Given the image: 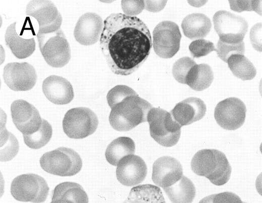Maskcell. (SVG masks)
I'll list each match as a JSON object with an SVG mask.
<instances>
[{"label":"cell","instance_id":"obj_25","mask_svg":"<svg viewBox=\"0 0 262 203\" xmlns=\"http://www.w3.org/2000/svg\"><path fill=\"white\" fill-rule=\"evenodd\" d=\"M135 152V144L128 137H119L108 146L105 157L107 162L112 165L117 166L124 157L133 155Z\"/></svg>","mask_w":262,"mask_h":203},{"label":"cell","instance_id":"obj_33","mask_svg":"<svg viewBox=\"0 0 262 203\" xmlns=\"http://www.w3.org/2000/svg\"><path fill=\"white\" fill-rule=\"evenodd\" d=\"M188 48L191 54L195 58L206 56L211 52L216 50L213 42L203 39L193 41L189 45Z\"/></svg>","mask_w":262,"mask_h":203},{"label":"cell","instance_id":"obj_3","mask_svg":"<svg viewBox=\"0 0 262 203\" xmlns=\"http://www.w3.org/2000/svg\"><path fill=\"white\" fill-rule=\"evenodd\" d=\"M152 105L139 96L125 98L111 108L109 116L111 126L119 131L131 130L147 121Z\"/></svg>","mask_w":262,"mask_h":203},{"label":"cell","instance_id":"obj_34","mask_svg":"<svg viewBox=\"0 0 262 203\" xmlns=\"http://www.w3.org/2000/svg\"><path fill=\"white\" fill-rule=\"evenodd\" d=\"M145 7L144 1H122L121 7L125 15L135 17L141 13Z\"/></svg>","mask_w":262,"mask_h":203},{"label":"cell","instance_id":"obj_18","mask_svg":"<svg viewBox=\"0 0 262 203\" xmlns=\"http://www.w3.org/2000/svg\"><path fill=\"white\" fill-rule=\"evenodd\" d=\"M204 101L189 97L178 103L170 112L173 119L181 126L190 124L201 119L206 112Z\"/></svg>","mask_w":262,"mask_h":203},{"label":"cell","instance_id":"obj_2","mask_svg":"<svg viewBox=\"0 0 262 203\" xmlns=\"http://www.w3.org/2000/svg\"><path fill=\"white\" fill-rule=\"evenodd\" d=\"M191 168L195 174L206 177L217 186L228 181L232 170L225 155L215 149L197 152L191 160Z\"/></svg>","mask_w":262,"mask_h":203},{"label":"cell","instance_id":"obj_23","mask_svg":"<svg viewBox=\"0 0 262 203\" xmlns=\"http://www.w3.org/2000/svg\"><path fill=\"white\" fill-rule=\"evenodd\" d=\"M122 203H166L159 187L152 184L140 185L133 187Z\"/></svg>","mask_w":262,"mask_h":203},{"label":"cell","instance_id":"obj_10","mask_svg":"<svg viewBox=\"0 0 262 203\" xmlns=\"http://www.w3.org/2000/svg\"><path fill=\"white\" fill-rule=\"evenodd\" d=\"M181 34L178 26L172 21L159 23L153 31V46L160 57L169 58L179 50Z\"/></svg>","mask_w":262,"mask_h":203},{"label":"cell","instance_id":"obj_15","mask_svg":"<svg viewBox=\"0 0 262 203\" xmlns=\"http://www.w3.org/2000/svg\"><path fill=\"white\" fill-rule=\"evenodd\" d=\"M147 174V167L140 157L129 155L120 160L116 171V178L122 184L133 186L142 182Z\"/></svg>","mask_w":262,"mask_h":203},{"label":"cell","instance_id":"obj_13","mask_svg":"<svg viewBox=\"0 0 262 203\" xmlns=\"http://www.w3.org/2000/svg\"><path fill=\"white\" fill-rule=\"evenodd\" d=\"M5 83L15 91H25L31 89L37 81L34 67L28 62H10L4 69Z\"/></svg>","mask_w":262,"mask_h":203},{"label":"cell","instance_id":"obj_11","mask_svg":"<svg viewBox=\"0 0 262 203\" xmlns=\"http://www.w3.org/2000/svg\"><path fill=\"white\" fill-rule=\"evenodd\" d=\"M26 13L34 18L39 24V33H50L60 29L62 17L51 1H31L27 4Z\"/></svg>","mask_w":262,"mask_h":203},{"label":"cell","instance_id":"obj_30","mask_svg":"<svg viewBox=\"0 0 262 203\" xmlns=\"http://www.w3.org/2000/svg\"><path fill=\"white\" fill-rule=\"evenodd\" d=\"M196 63L187 56L178 59L172 67V74L175 79L180 83L185 84L186 76L190 69Z\"/></svg>","mask_w":262,"mask_h":203},{"label":"cell","instance_id":"obj_28","mask_svg":"<svg viewBox=\"0 0 262 203\" xmlns=\"http://www.w3.org/2000/svg\"><path fill=\"white\" fill-rule=\"evenodd\" d=\"M52 129L50 123L42 119L40 128L36 132L30 134H23L25 144L32 149H38L46 145L50 141Z\"/></svg>","mask_w":262,"mask_h":203},{"label":"cell","instance_id":"obj_32","mask_svg":"<svg viewBox=\"0 0 262 203\" xmlns=\"http://www.w3.org/2000/svg\"><path fill=\"white\" fill-rule=\"evenodd\" d=\"M1 143V161H6L11 160L17 154L19 144L16 138L10 133L8 139L2 136Z\"/></svg>","mask_w":262,"mask_h":203},{"label":"cell","instance_id":"obj_7","mask_svg":"<svg viewBox=\"0 0 262 203\" xmlns=\"http://www.w3.org/2000/svg\"><path fill=\"white\" fill-rule=\"evenodd\" d=\"M49 189L43 177L32 173L17 176L11 185V193L14 198L23 202H43L47 197Z\"/></svg>","mask_w":262,"mask_h":203},{"label":"cell","instance_id":"obj_31","mask_svg":"<svg viewBox=\"0 0 262 203\" xmlns=\"http://www.w3.org/2000/svg\"><path fill=\"white\" fill-rule=\"evenodd\" d=\"M138 96L131 88L126 85H117L110 89L107 94V100L109 107L112 108L125 98Z\"/></svg>","mask_w":262,"mask_h":203},{"label":"cell","instance_id":"obj_35","mask_svg":"<svg viewBox=\"0 0 262 203\" xmlns=\"http://www.w3.org/2000/svg\"><path fill=\"white\" fill-rule=\"evenodd\" d=\"M230 8L234 11L241 12L243 11H255L258 9L259 1H229Z\"/></svg>","mask_w":262,"mask_h":203},{"label":"cell","instance_id":"obj_26","mask_svg":"<svg viewBox=\"0 0 262 203\" xmlns=\"http://www.w3.org/2000/svg\"><path fill=\"white\" fill-rule=\"evenodd\" d=\"M214 79L212 70L206 63L196 64L189 71L185 84L195 91H203L208 88Z\"/></svg>","mask_w":262,"mask_h":203},{"label":"cell","instance_id":"obj_38","mask_svg":"<svg viewBox=\"0 0 262 203\" xmlns=\"http://www.w3.org/2000/svg\"><path fill=\"white\" fill-rule=\"evenodd\" d=\"M242 203H246V202H243Z\"/></svg>","mask_w":262,"mask_h":203},{"label":"cell","instance_id":"obj_12","mask_svg":"<svg viewBox=\"0 0 262 203\" xmlns=\"http://www.w3.org/2000/svg\"><path fill=\"white\" fill-rule=\"evenodd\" d=\"M246 112V106L241 100L230 97L217 104L215 109L214 117L221 127L234 130L243 124Z\"/></svg>","mask_w":262,"mask_h":203},{"label":"cell","instance_id":"obj_5","mask_svg":"<svg viewBox=\"0 0 262 203\" xmlns=\"http://www.w3.org/2000/svg\"><path fill=\"white\" fill-rule=\"evenodd\" d=\"M40 164L42 169L48 173L70 176L81 170L82 161L76 151L62 147L44 153L40 159Z\"/></svg>","mask_w":262,"mask_h":203},{"label":"cell","instance_id":"obj_20","mask_svg":"<svg viewBox=\"0 0 262 203\" xmlns=\"http://www.w3.org/2000/svg\"><path fill=\"white\" fill-rule=\"evenodd\" d=\"M16 22L8 26L5 34L6 45L18 58L23 59L30 56L35 51V42L33 38H23L17 33Z\"/></svg>","mask_w":262,"mask_h":203},{"label":"cell","instance_id":"obj_24","mask_svg":"<svg viewBox=\"0 0 262 203\" xmlns=\"http://www.w3.org/2000/svg\"><path fill=\"white\" fill-rule=\"evenodd\" d=\"M163 189L172 203H191L195 195L193 183L185 176Z\"/></svg>","mask_w":262,"mask_h":203},{"label":"cell","instance_id":"obj_4","mask_svg":"<svg viewBox=\"0 0 262 203\" xmlns=\"http://www.w3.org/2000/svg\"><path fill=\"white\" fill-rule=\"evenodd\" d=\"M151 137L160 145L170 147L178 142L181 126L170 112L159 108H152L147 115Z\"/></svg>","mask_w":262,"mask_h":203},{"label":"cell","instance_id":"obj_16","mask_svg":"<svg viewBox=\"0 0 262 203\" xmlns=\"http://www.w3.org/2000/svg\"><path fill=\"white\" fill-rule=\"evenodd\" d=\"M182 176L180 163L173 157L163 156L157 159L153 164L152 180L156 185L163 188L173 185Z\"/></svg>","mask_w":262,"mask_h":203},{"label":"cell","instance_id":"obj_21","mask_svg":"<svg viewBox=\"0 0 262 203\" xmlns=\"http://www.w3.org/2000/svg\"><path fill=\"white\" fill-rule=\"evenodd\" d=\"M88 197L81 185L64 182L57 185L50 203H88Z\"/></svg>","mask_w":262,"mask_h":203},{"label":"cell","instance_id":"obj_9","mask_svg":"<svg viewBox=\"0 0 262 203\" xmlns=\"http://www.w3.org/2000/svg\"><path fill=\"white\" fill-rule=\"evenodd\" d=\"M214 28L220 41L238 43L243 41L248 29V23L243 17L230 12H217L213 18Z\"/></svg>","mask_w":262,"mask_h":203},{"label":"cell","instance_id":"obj_19","mask_svg":"<svg viewBox=\"0 0 262 203\" xmlns=\"http://www.w3.org/2000/svg\"><path fill=\"white\" fill-rule=\"evenodd\" d=\"M42 88L46 98L55 104H68L74 97L71 83L60 76L51 75L48 77L43 81Z\"/></svg>","mask_w":262,"mask_h":203},{"label":"cell","instance_id":"obj_27","mask_svg":"<svg viewBox=\"0 0 262 203\" xmlns=\"http://www.w3.org/2000/svg\"><path fill=\"white\" fill-rule=\"evenodd\" d=\"M227 62L233 75L243 81L252 80L256 75L254 66L244 55H232Z\"/></svg>","mask_w":262,"mask_h":203},{"label":"cell","instance_id":"obj_14","mask_svg":"<svg viewBox=\"0 0 262 203\" xmlns=\"http://www.w3.org/2000/svg\"><path fill=\"white\" fill-rule=\"evenodd\" d=\"M11 112L14 124L23 134L33 133L41 125L42 119L37 109L24 100L14 101Z\"/></svg>","mask_w":262,"mask_h":203},{"label":"cell","instance_id":"obj_8","mask_svg":"<svg viewBox=\"0 0 262 203\" xmlns=\"http://www.w3.org/2000/svg\"><path fill=\"white\" fill-rule=\"evenodd\" d=\"M98 125L96 114L90 109L80 107L68 110L62 120L63 131L71 139H81L93 134Z\"/></svg>","mask_w":262,"mask_h":203},{"label":"cell","instance_id":"obj_37","mask_svg":"<svg viewBox=\"0 0 262 203\" xmlns=\"http://www.w3.org/2000/svg\"><path fill=\"white\" fill-rule=\"evenodd\" d=\"M214 194L210 195L202 199L199 203H213Z\"/></svg>","mask_w":262,"mask_h":203},{"label":"cell","instance_id":"obj_36","mask_svg":"<svg viewBox=\"0 0 262 203\" xmlns=\"http://www.w3.org/2000/svg\"><path fill=\"white\" fill-rule=\"evenodd\" d=\"M240 198L231 192H224L214 194L213 203H242Z\"/></svg>","mask_w":262,"mask_h":203},{"label":"cell","instance_id":"obj_1","mask_svg":"<svg viewBox=\"0 0 262 203\" xmlns=\"http://www.w3.org/2000/svg\"><path fill=\"white\" fill-rule=\"evenodd\" d=\"M100 45L111 71L127 76L147 59L152 42L148 28L141 19L113 13L104 21Z\"/></svg>","mask_w":262,"mask_h":203},{"label":"cell","instance_id":"obj_6","mask_svg":"<svg viewBox=\"0 0 262 203\" xmlns=\"http://www.w3.org/2000/svg\"><path fill=\"white\" fill-rule=\"evenodd\" d=\"M37 37L41 53L48 65L53 67H61L69 62L70 45L60 29L50 33L38 32Z\"/></svg>","mask_w":262,"mask_h":203},{"label":"cell","instance_id":"obj_22","mask_svg":"<svg viewBox=\"0 0 262 203\" xmlns=\"http://www.w3.org/2000/svg\"><path fill=\"white\" fill-rule=\"evenodd\" d=\"M211 26L210 19L206 15L201 13L187 15L181 23L184 35L191 39L205 37L210 32Z\"/></svg>","mask_w":262,"mask_h":203},{"label":"cell","instance_id":"obj_29","mask_svg":"<svg viewBox=\"0 0 262 203\" xmlns=\"http://www.w3.org/2000/svg\"><path fill=\"white\" fill-rule=\"evenodd\" d=\"M218 56L227 62L229 57L234 54L244 53L245 46L243 41L238 43H228L218 40L216 50Z\"/></svg>","mask_w":262,"mask_h":203},{"label":"cell","instance_id":"obj_17","mask_svg":"<svg viewBox=\"0 0 262 203\" xmlns=\"http://www.w3.org/2000/svg\"><path fill=\"white\" fill-rule=\"evenodd\" d=\"M104 27L101 17L94 13H87L82 15L75 27V39L84 45H90L100 39Z\"/></svg>","mask_w":262,"mask_h":203}]
</instances>
